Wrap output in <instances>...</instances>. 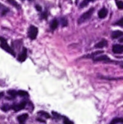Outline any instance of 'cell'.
I'll use <instances>...</instances> for the list:
<instances>
[{
  "mask_svg": "<svg viewBox=\"0 0 123 124\" xmlns=\"http://www.w3.org/2000/svg\"><path fill=\"white\" fill-rule=\"evenodd\" d=\"M94 60L95 62H114L113 60H112L107 55H99L97 57H95L94 58Z\"/></svg>",
  "mask_w": 123,
  "mask_h": 124,
  "instance_id": "5b68a950",
  "label": "cell"
},
{
  "mask_svg": "<svg viewBox=\"0 0 123 124\" xmlns=\"http://www.w3.org/2000/svg\"><path fill=\"white\" fill-rule=\"evenodd\" d=\"M94 10H95V9H94V7H92V8L89 9L87 12H84V13L79 17L78 22V24H81V23H84V22L88 20L91 17L92 15L94 14Z\"/></svg>",
  "mask_w": 123,
  "mask_h": 124,
  "instance_id": "7a4b0ae2",
  "label": "cell"
},
{
  "mask_svg": "<svg viewBox=\"0 0 123 124\" xmlns=\"http://www.w3.org/2000/svg\"></svg>",
  "mask_w": 123,
  "mask_h": 124,
  "instance_id": "4dcf8cb0",
  "label": "cell"
},
{
  "mask_svg": "<svg viewBox=\"0 0 123 124\" xmlns=\"http://www.w3.org/2000/svg\"><path fill=\"white\" fill-rule=\"evenodd\" d=\"M28 113H24V114H22V115H20L19 116H17V121L20 123V124H24L27 119L28 118Z\"/></svg>",
  "mask_w": 123,
  "mask_h": 124,
  "instance_id": "9c48e42d",
  "label": "cell"
},
{
  "mask_svg": "<svg viewBox=\"0 0 123 124\" xmlns=\"http://www.w3.org/2000/svg\"><path fill=\"white\" fill-rule=\"evenodd\" d=\"M119 41H120V42H123V37H120Z\"/></svg>",
  "mask_w": 123,
  "mask_h": 124,
  "instance_id": "f546056e",
  "label": "cell"
},
{
  "mask_svg": "<svg viewBox=\"0 0 123 124\" xmlns=\"http://www.w3.org/2000/svg\"><path fill=\"white\" fill-rule=\"evenodd\" d=\"M116 4L120 9H123V1L122 0H116Z\"/></svg>",
  "mask_w": 123,
  "mask_h": 124,
  "instance_id": "ffe728a7",
  "label": "cell"
},
{
  "mask_svg": "<svg viewBox=\"0 0 123 124\" xmlns=\"http://www.w3.org/2000/svg\"><path fill=\"white\" fill-rule=\"evenodd\" d=\"M61 24H62V25L63 27L67 26V25H68V21H67V20L66 18H65V17L61 18Z\"/></svg>",
  "mask_w": 123,
  "mask_h": 124,
  "instance_id": "7402d4cb",
  "label": "cell"
},
{
  "mask_svg": "<svg viewBox=\"0 0 123 124\" xmlns=\"http://www.w3.org/2000/svg\"><path fill=\"white\" fill-rule=\"evenodd\" d=\"M10 109H11V105H7V104H4V105L1 107V110H4V112H7V111H8V110H10Z\"/></svg>",
  "mask_w": 123,
  "mask_h": 124,
  "instance_id": "44dd1931",
  "label": "cell"
},
{
  "mask_svg": "<svg viewBox=\"0 0 123 124\" xmlns=\"http://www.w3.org/2000/svg\"><path fill=\"white\" fill-rule=\"evenodd\" d=\"M63 123L65 124H72V121H69V119H68V118H65V117H64V118H63Z\"/></svg>",
  "mask_w": 123,
  "mask_h": 124,
  "instance_id": "484cf974",
  "label": "cell"
},
{
  "mask_svg": "<svg viewBox=\"0 0 123 124\" xmlns=\"http://www.w3.org/2000/svg\"><path fill=\"white\" fill-rule=\"evenodd\" d=\"M107 45V40L102 39L101 41H100L99 43H97V44L95 45V47H96V48H103V47L106 46Z\"/></svg>",
  "mask_w": 123,
  "mask_h": 124,
  "instance_id": "8fae6325",
  "label": "cell"
},
{
  "mask_svg": "<svg viewBox=\"0 0 123 124\" xmlns=\"http://www.w3.org/2000/svg\"><path fill=\"white\" fill-rule=\"evenodd\" d=\"M58 25H59V22L57 19H54L51 23V25H50V27H51V29L52 31H54L57 27H58Z\"/></svg>",
  "mask_w": 123,
  "mask_h": 124,
  "instance_id": "7c38bea8",
  "label": "cell"
},
{
  "mask_svg": "<svg viewBox=\"0 0 123 124\" xmlns=\"http://www.w3.org/2000/svg\"><path fill=\"white\" fill-rule=\"evenodd\" d=\"M0 47L1 49H3L4 50H5L7 52H8L10 54H12L13 57H15V52L13 50V49H12L9 46L7 40L4 37H1V36H0Z\"/></svg>",
  "mask_w": 123,
  "mask_h": 124,
  "instance_id": "6da1fadb",
  "label": "cell"
},
{
  "mask_svg": "<svg viewBox=\"0 0 123 124\" xmlns=\"http://www.w3.org/2000/svg\"><path fill=\"white\" fill-rule=\"evenodd\" d=\"M7 1L9 4H12V6H14V7H15L18 8V9H20V4H18L15 0H7Z\"/></svg>",
  "mask_w": 123,
  "mask_h": 124,
  "instance_id": "ac0fdd59",
  "label": "cell"
},
{
  "mask_svg": "<svg viewBox=\"0 0 123 124\" xmlns=\"http://www.w3.org/2000/svg\"><path fill=\"white\" fill-rule=\"evenodd\" d=\"M7 94L10 96L11 99H14L17 96V92H16L15 90H13V89L8 90L7 91Z\"/></svg>",
  "mask_w": 123,
  "mask_h": 124,
  "instance_id": "4fadbf2b",
  "label": "cell"
},
{
  "mask_svg": "<svg viewBox=\"0 0 123 124\" xmlns=\"http://www.w3.org/2000/svg\"><path fill=\"white\" fill-rule=\"evenodd\" d=\"M52 115H53V116H54V118L56 119V118H57V119H59L61 116H60V115L59 114H58L57 113H56V112H52Z\"/></svg>",
  "mask_w": 123,
  "mask_h": 124,
  "instance_id": "d4e9b609",
  "label": "cell"
},
{
  "mask_svg": "<svg viewBox=\"0 0 123 124\" xmlns=\"http://www.w3.org/2000/svg\"><path fill=\"white\" fill-rule=\"evenodd\" d=\"M27 58V49L26 48H23L22 52L19 54L18 57H17V60L19 62H24Z\"/></svg>",
  "mask_w": 123,
  "mask_h": 124,
  "instance_id": "52a82bcc",
  "label": "cell"
},
{
  "mask_svg": "<svg viewBox=\"0 0 123 124\" xmlns=\"http://www.w3.org/2000/svg\"><path fill=\"white\" fill-rule=\"evenodd\" d=\"M115 25H118V26H120V27H123V17L121 18L120 20H119L118 21H117L116 23H114Z\"/></svg>",
  "mask_w": 123,
  "mask_h": 124,
  "instance_id": "603a6c76",
  "label": "cell"
},
{
  "mask_svg": "<svg viewBox=\"0 0 123 124\" xmlns=\"http://www.w3.org/2000/svg\"><path fill=\"white\" fill-rule=\"evenodd\" d=\"M38 115H39V116H41L42 117H44L45 118H51L50 115L48 113L44 112V111H39V112H38Z\"/></svg>",
  "mask_w": 123,
  "mask_h": 124,
  "instance_id": "e0dca14e",
  "label": "cell"
},
{
  "mask_svg": "<svg viewBox=\"0 0 123 124\" xmlns=\"http://www.w3.org/2000/svg\"><path fill=\"white\" fill-rule=\"evenodd\" d=\"M17 95L21 97H28L29 96V94L25 92V91H23V90H20L17 92Z\"/></svg>",
  "mask_w": 123,
  "mask_h": 124,
  "instance_id": "2e32d148",
  "label": "cell"
},
{
  "mask_svg": "<svg viewBox=\"0 0 123 124\" xmlns=\"http://www.w3.org/2000/svg\"><path fill=\"white\" fill-rule=\"evenodd\" d=\"M112 52L115 54L123 53V45L122 44H115L112 46Z\"/></svg>",
  "mask_w": 123,
  "mask_h": 124,
  "instance_id": "8992f818",
  "label": "cell"
},
{
  "mask_svg": "<svg viewBox=\"0 0 123 124\" xmlns=\"http://www.w3.org/2000/svg\"><path fill=\"white\" fill-rule=\"evenodd\" d=\"M38 28L34 26V25H30L28 28V36L30 39L31 40H34L36 39L37 37V35H38Z\"/></svg>",
  "mask_w": 123,
  "mask_h": 124,
  "instance_id": "3957f363",
  "label": "cell"
},
{
  "mask_svg": "<svg viewBox=\"0 0 123 124\" xmlns=\"http://www.w3.org/2000/svg\"><path fill=\"white\" fill-rule=\"evenodd\" d=\"M108 14V10L107 8L105 7H103L102 9H101L99 12H98V15H99V17L101 18V19H103V18H105L107 17Z\"/></svg>",
  "mask_w": 123,
  "mask_h": 124,
  "instance_id": "ba28073f",
  "label": "cell"
},
{
  "mask_svg": "<svg viewBox=\"0 0 123 124\" xmlns=\"http://www.w3.org/2000/svg\"><path fill=\"white\" fill-rule=\"evenodd\" d=\"M4 95V92H0V99H1V97H3Z\"/></svg>",
  "mask_w": 123,
  "mask_h": 124,
  "instance_id": "f1b7e54d",
  "label": "cell"
},
{
  "mask_svg": "<svg viewBox=\"0 0 123 124\" xmlns=\"http://www.w3.org/2000/svg\"><path fill=\"white\" fill-rule=\"evenodd\" d=\"M26 105H27V101H22L19 104H14L11 105V109L14 110L15 112H18L21 110L25 109Z\"/></svg>",
  "mask_w": 123,
  "mask_h": 124,
  "instance_id": "277c9868",
  "label": "cell"
},
{
  "mask_svg": "<svg viewBox=\"0 0 123 124\" xmlns=\"http://www.w3.org/2000/svg\"><path fill=\"white\" fill-rule=\"evenodd\" d=\"M111 124H123V118H114L111 122Z\"/></svg>",
  "mask_w": 123,
  "mask_h": 124,
  "instance_id": "5bb4252c",
  "label": "cell"
},
{
  "mask_svg": "<svg viewBox=\"0 0 123 124\" xmlns=\"http://www.w3.org/2000/svg\"><path fill=\"white\" fill-rule=\"evenodd\" d=\"M102 53H104V51H97V52H96L92 53V54H90V55L86 56V57H89V58H93V59H94L96 56H97V55L99 54H102Z\"/></svg>",
  "mask_w": 123,
  "mask_h": 124,
  "instance_id": "d6986e66",
  "label": "cell"
},
{
  "mask_svg": "<svg viewBox=\"0 0 123 124\" xmlns=\"http://www.w3.org/2000/svg\"><path fill=\"white\" fill-rule=\"evenodd\" d=\"M94 1H95V0H83L82 2H80V8H83V7H86L90 2Z\"/></svg>",
  "mask_w": 123,
  "mask_h": 124,
  "instance_id": "9a60e30c",
  "label": "cell"
},
{
  "mask_svg": "<svg viewBox=\"0 0 123 124\" xmlns=\"http://www.w3.org/2000/svg\"><path fill=\"white\" fill-rule=\"evenodd\" d=\"M123 36V32L121 31H115L112 33V39H116L120 37H122Z\"/></svg>",
  "mask_w": 123,
  "mask_h": 124,
  "instance_id": "30bf717a",
  "label": "cell"
},
{
  "mask_svg": "<svg viewBox=\"0 0 123 124\" xmlns=\"http://www.w3.org/2000/svg\"><path fill=\"white\" fill-rule=\"evenodd\" d=\"M37 121H39V122H43V123H46V121H45L44 120H41V119H39V118H38V119H37Z\"/></svg>",
  "mask_w": 123,
  "mask_h": 124,
  "instance_id": "83f0119b",
  "label": "cell"
},
{
  "mask_svg": "<svg viewBox=\"0 0 123 124\" xmlns=\"http://www.w3.org/2000/svg\"><path fill=\"white\" fill-rule=\"evenodd\" d=\"M36 10L37 11H38V12H41V10H42V7L40 6V5H36Z\"/></svg>",
  "mask_w": 123,
  "mask_h": 124,
  "instance_id": "4316f807",
  "label": "cell"
},
{
  "mask_svg": "<svg viewBox=\"0 0 123 124\" xmlns=\"http://www.w3.org/2000/svg\"><path fill=\"white\" fill-rule=\"evenodd\" d=\"M47 17H48V14H47L46 12H43V13L41 14V19L46 20V19H47Z\"/></svg>",
  "mask_w": 123,
  "mask_h": 124,
  "instance_id": "cb8c5ba5",
  "label": "cell"
}]
</instances>
